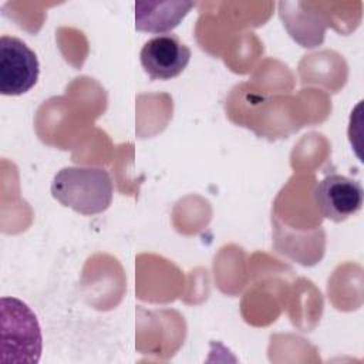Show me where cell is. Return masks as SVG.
I'll return each mask as SVG.
<instances>
[{
  "label": "cell",
  "mask_w": 364,
  "mask_h": 364,
  "mask_svg": "<svg viewBox=\"0 0 364 364\" xmlns=\"http://www.w3.org/2000/svg\"><path fill=\"white\" fill-rule=\"evenodd\" d=\"M40 74L36 53L20 38L0 37V92L21 95L31 90Z\"/></svg>",
  "instance_id": "cell-3"
},
{
  "label": "cell",
  "mask_w": 364,
  "mask_h": 364,
  "mask_svg": "<svg viewBox=\"0 0 364 364\" xmlns=\"http://www.w3.org/2000/svg\"><path fill=\"white\" fill-rule=\"evenodd\" d=\"M313 200L326 219L343 222L361 209L363 188L353 178L331 173L316 183Z\"/></svg>",
  "instance_id": "cell-4"
},
{
  "label": "cell",
  "mask_w": 364,
  "mask_h": 364,
  "mask_svg": "<svg viewBox=\"0 0 364 364\" xmlns=\"http://www.w3.org/2000/svg\"><path fill=\"white\" fill-rule=\"evenodd\" d=\"M191 55V48L178 36L159 34L144 44L139 58L152 80H171L186 68Z\"/></svg>",
  "instance_id": "cell-5"
},
{
  "label": "cell",
  "mask_w": 364,
  "mask_h": 364,
  "mask_svg": "<svg viewBox=\"0 0 364 364\" xmlns=\"http://www.w3.org/2000/svg\"><path fill=\"white\" fill-rule=\"evenodd\" d=\"M192 7L191 1H138L135 3V27L148 33L171 31Z\"/></svg>",
  "instance_id": "cell-6"
},
{
  "label": "cell",
  "mask_w": 364,
  "mask_h": 364,
  "mask_svg": "<svg viewBox=\"0 0 364 364\" xmlns=\"http://www.w3.org/2000/svg\"><path fill=\"white\" fill-rule=\"evenodd\" d=\"M51 193L61 205L90 216L109 208L114 185L104 168L65 166L54 175Z\"/></svg>",
  "instance_id": "cell-1"
},
{
  "label": "cell",
  "mask_w": 364,
  "mask_h": 364,
  "mask_svg": "<svg viewBox=\"0 0 364 364\" xmlns=\"http://www.w3.org/2000/svg\"><path fill=\"white\" fill-rule=\"evenodd\" d=\"M1 363L37 364L43 350V336L33 310L20 299L1 297Z\"/></svg>",
  "instance_id": "cell-2"
}]
</instances>
